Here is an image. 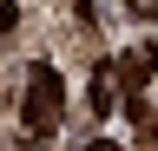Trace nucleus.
<instances>
[{
    "label": "nucleus",
    "mask_w": 158,
    "mask_h": 151,
    "mask_svg": "<svg viewBox=\"0 0 158 151\" xmlns=\"http://www.w3.org/2000/svg\"><path fill=\"white\" fill-rule=\"evenodd\" d=\"M59 118H66V79L46 66V59H33L27 66V99H20V125H27V145H46Z\"/></svg>",
    "instance_id": "1"
},
{
    "label": "nucleus",
    "mask_w": 158,
    "mask_h": 151,
    "mask_svg": "<svg viewBox=\"0 0 158 151\" xmlns=\"http://www.w3.org/2000/svg\"><path fill=\"white\" fill-rule=\"evenodd\" d=\"M152 72H158V46H132V53H118V66H112L118 99H145V92H152Z\"/></svg>",
    "instance_id": "2"
},
{
    "label": "nucleus",
    "mask_w": 158,
    "mask_h": 151,
    "mask_svg": "<svg viewBox=\"0 0 158 151\" xmlns=\"http://www.w3.org/2000/svg\"><path fill=\"white\" fill-rule=\"evenodd\" d=\"M112 105H118V85H112V66H92V112L106 118Z\"/></svg>",
    "instance_id": "3"
},
{
    "label": "nucleus",
    "mask_w": 158,
    "mask_h": 151,
    "mask_svg": "<svg viewBox=\"0 0 158 151\" xmlns=\"http://www.w3.org/2000/svg\"><path fill=\"white\" fill-rule=\"evenodd\" d=\"M125 13H138V20H152V13H158V0H125Z\"/></svg>",
    "instance_id": "4"
},
{
    "label": "nucleus",
    "mask_w": 158,
    "mask_h": 151,
    "mask_svg": "<svg viewBox=\"0 0 158 151\" xmlns=\"http://www.w3.org/2000/svg\"><path fill=\"white\" fill-rule=\"evenodd\" d=\"M86 151H118V145H112V138H92V145H86Z\"/></svg>",
    "instance_id": "5"
}]
</instances>
